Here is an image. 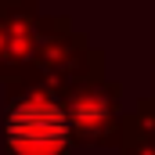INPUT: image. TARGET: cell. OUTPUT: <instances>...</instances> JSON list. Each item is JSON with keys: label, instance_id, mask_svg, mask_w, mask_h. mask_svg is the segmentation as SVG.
<instances>
[{"label": "cell", "instance_id": "1", "mask_svg": "<svg viewBox=\"0 0 155 155\" xmlns=\"http://www.w3.org/2000/svg\"><path fill=\"white\" fill-rule=\"evenodd\" d=\"M76 141L65 119L61 94L36 76L7 83L4 152L7 155H72Z\"/></svg>", "mask_w": 155, "mask_h": 155}, {"label": "cell", "instance_id": "2", "mask_svg": "<svg viewBox=\"0 0 155 155\" xmlns=\"http://www.w3.org/2000/svg\"><path fill=\"white\" fill-rule=\"evenodd\" d=\"M72 141L83 148H119L123 141V87L116 79L79 83L61 94Z\"/></svg>", "mask_w": 155, "mask_h": 155}, {"label": "cell", "instance_id": "3", "mask_svg": "<svg viewBox=\"0 0 155 155\" xmlns=\"http://www.w3.org/2000/svg\"><path fill=\"white\" fill-rule=\"evenodd\" d=\"M119 155H155V123L141 112H130L123 123V141Z\"/></svg>", "mask_w": 155, "mask_h": 155}, {"label": "cell", "instance_id": "4", "mask_svg": "<svg viewBox=\"0 0 155 155\" xmlns=\"http://www.w3.org/2000/svg\"><path fill=\"white\" fill-rule=\"evenodd\" d=\"M7 79V29L0 22V83Z\"/></svg>", "mask_w": 155, "mask_h": 155}, {"label": "cell", "instance_id": "5", "mask_svg": "<svg viewBox=\"0 0 155 155\" xmlns=\"http://www.w3.org/2000/svg\"><path fill=\"white\" fill-rule=\"evenodd\" d=\"M152 87H155V69H152ZM152 97H155V94H152Z\"/></svg>", "mask_w": 155, "mask_h": 155}]
</instances>
